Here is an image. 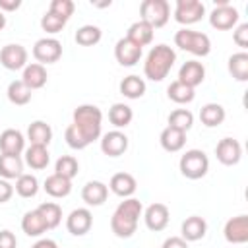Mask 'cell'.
I'll return each mask as SVG.
<instances>
[{
	"label": "cell",
	"instance_id": "277c9868",
	"mask_svg": "<svg viewBox=\"0 0 248 248\" xmlns=\"http://www.w3.org/2000/svg\"><path fill=\"white\" fill-rule=\"evenodd\" d=\"M174 45L182 50L192 52L194 56H207L211 50V41L205 33L192 31L188 27H182L174 33Z\"/></svg>",
	"mask_w": 248,
	"mask_h": 248
},
{
	"label": "cell",
	"instance_id": "7bdbcfd3",
	"mask_svg": "<svg viewBox=\"0 0 248 248\" xmlns=\"http://www.w3.org/2000/svg\"><path fill=\"white\" fill-rule=\"evenodd\" d=\"M64 25H66V21H64L62 17L54 16L52 12H46V14L41 17V27H43V31H46V33H50V35L60 33V31L64 29Z\"/></svg>",
	"mask_w": 248,
	"mask_h": 248
},
{
	"label": "cell",
	"instance_id": "f35d334b",
	"mask_svg": "<svg viewBox=\"0 0 248 248\" xmlns=\"http://www.w3.org/2000/svg\"><path fill=\"white\" fill-rule=\"evenodd\" d=\"M16 192L21 198H35L39 192V180L33 174H21L16 178Z\"/></svg>",
	"mask_w": 248,
	"mask_h": 248
},
{
	"label": "cell",
	"instance_id": "7402d4cb",
	"mask_svg": "<svg viewBox=\"0 0 248 248\" xmlns=\"http://www.w3.org/2000/svg\"><path fill=\"white\" fill-rule=\"evenodd\" d=\"M46 79H48V76H46V70H45V66H43V64L33 62V64H27V66L23 68L21 81H23L31 91L45 87Z\"/></svg>",
	"mask_w": 248,
	"mask_h": 248
},
{
	"label": "cell",
	"instance_id": "d6986e66",
	"mask_svg": "<svg viewBox=\"0 0 248 248\" xmlns=\"http://www.w3.org/2000/svg\"><path fill=\"white\" fill-rule=\"evenodd\" d=\"M107 196H108V186L101 180H89L83 188H81V200L87 203V205H103L107 202Z\"/></svg>",
	"mask_w": 248,
	"mask_h": 248
},
{
	"label": "cell",
	"instance_id": "1f68e13d",
	"mask_svg": "<svg viewBox=\"0 0 248 248\" xmlns=\"http://www.w3.org/2000/svg\"><path fill=\"white\" fill-rule=\"evenodd\" d=\"M21 231L27 234V236H41L45 231H46V225L43 221V217L39 215L37 209H31L23 215L21 219Z\"/></svg>",
	"mask_w": 248,
	"mask_h": 248
},
{
	"label": "cell",
	"instance_id": "d4e9b609",
	"mask_svg": "<svg viewBox=\"0 0 248 248\" xmlns=\"http://www.w3.org/2000/svg\"><path fill=\"white\" fill-rule=\"evenodd\" d=\"M27 140L31 141V145H45L46 147L52 140V128L45 120H35L27 128Z\"/></svg>",
	"mask_w": 248,
	"mask_h": 248
},
{
	"label": "cell",
	"instance_id": "9c48e42d",
	"mask_svg": "<svg viewBox=\"0 0 248 248\" xmlns=\"http://www.w3.org/2000/svg\"><path fill=\"white\" fill-rule=\"evenodd\" d=\"M209 23L213 29L217 31H227V29H232L236 23H238V12L236 8H232L231 4H221V6H215L209 14Z\"/></svg>",
	"mask_w": 248,
	"mask_h": 248
},
{
	"label": "cell",
	"instance_id": "7c38bea8",
	"mask_svg": "<svg viewBox=\"0 0 248 248\" xmlns=\"http://www.w3.org/2000/svg\"><path fill=\"white\" fill-rule=\"evenodd\" d=\"M114 58H116V62L120 66H128V68L136 66L140 62V58H141V46H138L130 39L122 37L114 45Z\"/></svg>",
	"mask_w": 248,
	"mask_h": 248
},
{
	"label": "cell",
	"instance_id": "ffe728a7",
	"mask_svg": "<svg viewBox=\"0 0 248 248\" xmlns=\"http://www.w3.org/2000/svg\"><path fill=\"white\" fill-rule=\"evenodd\" d=\"M180 232H182V238L186 242H196L200 238L205 236L207 232V223L203 217L200 215H190L182 221V227H180Z\"/></svg>",
	"mask_w": 248,
	"mask_h": 248
},
{
	"label": "cell",
	"instance_id": "f1b7e54d",
	"mask_svg": "<svg viewBox=\"0 0 248 248\" xmlns=\"http://www.w3.org/2000/svg\"><path fill=\"white\" fill-rule=\"evenodd\" d=\"M6 95H8V101L12 105L23 107V105H27L31 101V95L33 93H31V89L21 79H14V81H10V85L6 89Z\"/></svg>",
	"mask_w": 248,
	"mask_h": 248
},
{
	"label": "cell",
	"instance_id": "d6a6232c",
	"mask_svg": "<svg viewBox=\"0 0 248 248\" xmlns=\"http://www.w3.org/2000/svg\"><path fill=\"white\" fill-rule=\"evenodd\" d=\"M229 74L236 81H248V54L244 50L234 52L229 58Z\"/></svg>",
	"mask_w": 248,
	"mask_h": 248
},
{
	"label": "cell",
	"instance_id": "6da1fadb",
	"mask_svg": "<svg viewBox=\"0 0 248 248\" xmlns=\"http://www.w3.org/2000/svg\"><path fill=\"white\" fill-rule=\"evenodd\" d=\"M141 213H143V205L140 200L124 198V202L118 203V207L110 217V231L118 238H130L138 229V221Z\"/></svg>",
	"mask_w": 248,
	"mask_h": 248
},
{
	"label": "cell",
	"instance_id": "e575fe53",
	"mask_svg": "<svg viewBox=\"0 0 248 248\" xmlns=\"http://www.w3.org/2000/svg\"><path fill=\"white\" fill-rule=\"evenodd\" d=\"M37 211H39V215L43 217V221H45V225H46V231H48V229H56V227L60 225V221H62V207H60L58 203H54V202H45V203H41V205L37 207Z\"/></svg>",
	"mask_w": 248,
	"mask_h": 248
},
{
	"label": "cell",
	"instance_id": "74e56055",
	"mask_svg": "<svg viewBox=\"0 0 248 248\" xmlns=\"http://www.w3.org/2000/svg\"><path fill=\"white\" fill-rule=\"evenodd\" d=\"M103 37V31L97 27V25H81L78 31H76V43L81 45V46H93L101 41Z\"/></svg>",
	"mask_w": 248,
	"mask_h": 248
},
{
	"label": "cell",
	"instance_id": "bcb514c9",
	"mask_svg": "<svg viewBox=\"0 0 248 248\" xmlns=\"http://www.w3.org/2000/svg\"><path fill=\"white\" fill-rule=\"evenodd\" d=\"M12 196H14V186L8 180L0 178V203H6Z\"/></svg>",
	"mask_w": 248,
	"mask_h": 248
},
{
	"label": "cell",
	"instance_id": "44dd1931",
	"mask_svg": "<svg viewBox=\"0 0 248 248\" xmlns=\"http://www.w3.org/2000/svg\"><path fill=\"white\" fill-rule=\"evenodd\" d=\"M108 188L112 194H116L120 198H132V194L138 188V182L130 172H116V174H112Z\"/></svg>",
	"mask_w": 248,
	"mask_h": 248
},
{
	"label": "cell",
	"instance_id": "c3c4849f",
	"mask_svg": "<svg viewBox=\"0 0 248 248\" xmlns=\"http://www.w3.org/2000/svg\"><path fill=\"white\" fill-rule=\"evenodd\" d=\"M21 6L19 0H0V12H14Z\"/></svg>",
	"mask_w": 248,
	"mask_h": 248
},
{
	"label": "cell",
	"instance_id": "f907efd6",
	"mask_svg": "<svg viewBox=\"0 0 248 248\" xmlns=\"http://www.w3.org/2000/svg\"><path fill=\"white\" fill-rule=\"evenodd\" d=\"M4 25H6V16H4V12H0V31L4 29Z\"/></svg>",
	"mask_w": 248,
	"mask_h": 248
},
{
	"label": "cell",
	"instance_id": "9a60e30c",
	"mask_svg": "<svg viewBox=\"0 0 248 248\" xmlns=\"http://www.w3.org/2000/svg\"><path fill=\"white\" fill-rule=\"evenodd\" d=\"M126 149H128V136L120 130L107 132L101 138V151L108 157H120L122 153H126Z\"/></svg>",
	"mask_w": 248,
	"mask_h": 248
},
{
	"label": "cell",
	"instance_id": "8992f818",
	"mask_svg": "<svg viewBox=\"0 0 248 248\" xmlns=\"http://www.w3.org/2000/svg\"><path fill=\"white\" fill-rule=\"evenodd\" d=\"M140 16L141 21L149 23L153 29H159L167 25L170 17V6L167 0H143L140 6Z\"/></svg>",
	"mask_w": 248,
	"mask_h": 248
},
{
	"label": "cell",
	"instance_id": "ba28073f",
	"mask_svg": "<svg viewBox=\"0 0 248 248\" xmlns=\"http://www.w3.org/2000/svg\"><path fill=\"white\" fill-rule=\"evenodd\" d=\"M33 56H35L37 64H43V66L45 64H54L62 56V45H60V41H56L52 37L39 39L33 45Z\"/></svg>",
	"mask_w": 248,
	"mask_h": 248
},
{
	"label": "cell",
	"instance_id": "ee69618b",
	"mask_svg": "<svg viewBox=\"0 0 248 248\" xmlns=\"http://www.w3.org/2000/svg\"><path fill=\"white\" fill-rule=\"evenodd\" d=\"M232 41L240 46V48H246L248 46V23H240L236 27V31L232 33Z\"/></svg>",
	"mask_w": 248,
	"mask_h": 248
},
{
	"label": "cell",
	"instance_id": "f546056e",
	"mask_svg": "<svg viewBox=\"0 0 248 248\" xmlns=\"http://www.w3.org/2000/svg\"><path fill=\"white\" fill-rule=\"evenodd\" d=\"M25 163L35 170L46 169V165L50 163V153L45 145H29L25 149Z\"/></svg>",
	"mask_w": 248,
	"mask_h": 248
},
{
	"label": "cell",
	"instance_id": "60d3db41",
	"mask_svg": "<svg viewBox=\"0 0 248 248\" xmlns=\"http://www.w3.org/2000/svg\"><path fill=\"white\" fill-rule=\"evenodd\" d=\"M64 140H66V143H68L72 149H85V147L89 145V141H87L85 136L78 130L76 124H70V126L66 128V132H64Z\"/></svg>",
	"mask_w": 248,
	"mask_h": 248
},
{
	"label": "cell",
	"instance_id": "b9f144b4",
	"mask_svg": "<svg viewBox=\"0 0 248 248\" xmlns=\"http://www.w3.org/2000/svg\"><path fill=\"white\" fill-rule=\"evenodd\" d=\"M74 10H76V6H74L72 0H52L50 6H48V12H52L58 17H62L64 21H68L72 17Z\"/></svg>",
	"mask_w": 248,
	"mask_h": 248
},
{
	"label": "cell",
	"instance_id": "ab89813d",
	"mask_svg": "<svg viewBox=\"0 0 248 248\" xmlns=\"http://www.w3.org/2000/svg\"><path fill=\"white\" fill-rule=\"evenodd\" d=\"M78 170H79L78 159L72 157V155H62V157H58V161H56V165H54V172L60 174V176H64V178H68V180H72V178L78 174Z\"/></svg>",
	"mask_w": 248,
	"mask_h": 248
},
{
	"label": "cell",
	"instance_id": "7a4b0ae2",
	"mask_svg": "<svg viewBox=\"0 0 248 248\" xmlns=\"http://www.w3.org/2000/svg\"><path fill=\"white\" fill-rule=\"evenodd\" d=\"M176 52L169 45H155L143 62V74L151 81H163L174 66Z\"/></svg>",
	"mask_w": 248,
	"mask_h": 248
},
{
	"label": "cell",
	"instance_id": "cb8c5ba5",
	"mask_svg": "<svg viewBox=\"0 0 248 248\" xmlns=\"http://www.w3.org/2000/svg\"><path fill=\"white\" fill-rule=\"evenodd\" d=\"M45 192L50 196V198H66L70 192H72V180L52 172L45 178V184H43Z\"/></svg>",
	"mask_w": 248,
	"mask_h": 248
},
{
	"label": "cell",
	"instance_id": "8d00e7d4",
	"mask_svg": "<svg viewBox=\"0 0 248 248\" xmlns=\"http://www.w3.org/2000/svg\"><path fill=\"white\" fill-rule=\"evenodd\" d=\"M192 124H194V114L188 108H174L169 114V126L174 130H180L186 134L192 128Z\"/></svg>",
	"mask_w": 248,
	"mask_h": 248
},
{
	"label": "cell",
	"instance_id": "83f0119b",
	"mask_svg": "<svg viewBox=\"0 0 248 248\" xmlns=\"http://www.w3.org/2000/svg\"><path fill=\"white\" fill-rule=\"evenodd\" d=\"M23 174V161L19 155H0V176L4 180H12Z\"/></svg>",
	"mask_w": 248,
	"mask_h": 248
},
{
	"label": "cell",
	"instance_id": "3957f363",
	"mask_svg": "<svg viewBox=\"0 0 248 248\" xmlns=\"http://www.w3.org/2000/svg\"><path fill=\"white\" fill-rule=\"evenodd\" d=\"M78 130L85 136L89 143L101 138V126H103V112L95 105H79L74 110V122Z\"/></svg>",
	"mask_w": 248,
	"mask_h": 248
},
{
	"label": "cell",
	"instance_id": "4fadbf2b",
	"mask_svg": "<svg viewBox=\"0 0 248 248\" xmlns=\"http://www.w3.org/2000/svg\"><path fill=\"white\" fill-rule=\"evenodd\" d=\"M215 155H217V161L225 167H232L240 161L242 157V145L232 140V138H223L217 145H215Z\"/></svg>",
	"mask_w": 248,
	"mask_h": 248
},
{
	"label": "cell",
	"instance_id": "7dc6e473",
	"mask_svg": "<svg viewBox=\"0 0 248 248\" xmlns=\"http://www.w3.org/2000/svg\"><path fill=\"white\" fill-rule=\"evenodd\" d=\"M161 248H188V242L182 236H169Z\"/></svg>",
	"mask_w": 248,
	"mask_h": 248
},
{
	"label": "cell",
	"instance_id": "5bb4252c",
	"mask_svg": "<svg viewBox=\"0 0 248 248\" xmlns=\"http://www.w3.org/2000/svg\"><path fill=\"white\" fill-rule=\"evenodd\" d=\"M223 234H225V240L231 242V244H244V242H248V217L246 215L231 217L225 223Z\"/></svg>",
	"mask_w": 248,
	"mask_h": 248
},
{
	"label": "cell",
	"instance_id": "4316f807",
	"mask_svg": "<svg viewBox=\"0 0 248 248\" xmlns=\"http://www.w3.org/2000/svg\"><path fill=\"white\" fill-rule=\"evenodd\" d=\"M225 116H227V114H225V108H223V105H219V103H207V105H203V107L200 108V120H202V124L207 126V128H215V126L223 124Z\"/></svg>",
	"mask_w": 248,
	"mask_h": 248
},
{
	"label": "cell",
	"instance_id": "e0dca14e",
	"mask_svg": "<svg viewBox=\"0 0 248 248\" xmlns=\"http://www.w3.org/2000/svg\"><path fill=\"white\" fill-rule=\"evenodd\" d=\"M203 79H205V68L198 60H188L178 70V81H182L184 85H188L192 89H196L200 83H203Z\"/></svg>",
	"mask_w": 248,
	"mask_h": 248
},
{
	"label": "cell",
	"instance_id": "836d02e7",
	"mask_svg": "<svg viewBox=\"0 0 248 248\" xmlns=\"http://www.w3.org/2000/svg\"><path fill=\"white\" fill-rule=\"evenodd\" d=\"M134 118V110L124 103H114L108 108V120L114 128H126Z\"/></svg>",
	"mask_w": 248,
	"mask_h": 248
},
{
	"label": "cell",
	"instance_id": "52a82bcc",
	"mask_svg": "<svg viewBox=\"0 0 248 248\" xmlns=\"http://www.w3.org/2000/svg\"><path fill=\"white\" fill-rule=\"evenodd\" d=\"M205 14V6L200 0H176L174 6V19L182 25L198 23Z\"/></svg>",
	"mask_w": 248,
	"mask_h": 248
},
{
	"label": "cell",
	"instance_id": "8fae6325",
	"mask_svg": "<svg viewBox=\"0 0 248 248\" xmlns=\"http://www.w3.org/2000/svg\"><path fill=\"white\" fill-rule=\"evenodd\" d=\"M93 227V215L87 207H78L66 217V229L74 236H83Z\"/></svg>",
	"mask_w": 248,
	"mask_h": 248
},
{
	"label": "cell",
	"instance_id": "603a6c76",
	"mask_svg": "<svg viewBox=\"0 0 248 248\" xmlns=\"http://www.w3.org/2000/svg\"><path fill=\"white\" fill-rule=\"evenodd\" d=\"M153 33H155V29L149 25V23H145V21H134L130 27H128V33H126V39H130L134 45H138V46H145V45H149L151 41H153Z\"/></svg>",
	"mask_w": 248,
	"mask_h": 248
},
{
	"label": "cell",
	"instance_id": "5b68a950",
	"mask_svg": "<svg viewBox=\"0 0 248 248\" xmlns=\"http://www.w3.org/2000/svg\"><path fill=\"white\" fill-rule=\"evenodd\" d=\"M180 172L190 178V180H198L203 178L209 170V159L202 149H188L182 157H180Z\"/></svg>",
	"mask_w": 248,
	"mask_h": 248
},
{
	"label": "cell",
	"instance_id": "ac0fdd59",
	"mask_svg": "<svg viewBox=\"0 0 248 248\" xmlns=\"http://www.w3.org/2000/svg\"><path fill=\"white\" fill-rule=\"evenodd\" d=\"M25 149V138L19 130L8 128L0 134V151L4 155H21Z\"/></svg>",
	"mask_w": 248,
	"mask_h": 248
},
{
	"label": "cell",
	"instance_id": "d590c367",
	"mask_svg": "<svg viewBox=\"0 0 248 248\" xmlns=\"http://www.w3.org/2000/svg\"><path fill=\"white\" fill-rule=\"evenodd\" d=\"M120 93L126 99H140L145 93V81L140 76H126L120 81Z\"/></svg>",
	"mask_w": 248,
	"mask_h": 248
},
{
	"label": "cell",
	"instance_id": "4dcf8cb0",
	"mask_svg": "<svg viewBox=\"0 0 248 248\" xmlns=\"http://www.w3.org/2000/svg\"><path fill=\"white\" fill-rule=\"evenodd\" d=\"M167 95H169V99H170L172 103H176V105H188V103L194 101L196 91H194L192 87L184 85L182 81L174 79V81H170V85L167 87Z\"/></svg>",
	"mask_w": 248,
	"mask_h": 248
},
{
	"label": "cell",
	"instance_id": "f6af8a7d",
	"mask_svg": "<svg viewBox=\"0 0 248 248\" xmlns=\"http://www.w3.org/2000/svg\"><path fill=\"white\" fill-rule=\"evenodd\" d=\"M17 238L12 231H0V248H16Z\"/></svg>",
	"mask_w": 248,
	"mask_h": 248
},
{
	"label": "cell",
	"instance_id": "681fc988",
	"mask_svg": "<svg viewBox=\"0 0 248 248\" xmlns=\"http://www.w3.org/2000/svg\"><path fill=\"white\" fill-rule=\"evenodd\" d=\"M31 248H58V244H56L52 238H41V240H37Z\"/></svg>",
	"mask_w": 248,
	"mask_h": 248
},
{
	"label": "cell",
	"instance_id": "30bf717a",
	"mask_svg": "<svg viewBox=\"0 0 248 248\" xmlns=\"http://www.w3.org/2000/svg\"><path fill=\"white\" fill-rule=\"evenodd\" d=\"M0 64L6 70H12V72L25 68L27 66V50H25V46H21L17 43L2 46V50H0Z\"/></svg>",
	"mask_w": 248,
	"mask_h": 248
},
{
	"label": "cell",
	"instance_id": "484cf974",
	"mask_svg": "<svg viewBox=\"0 0 248 248\" xmlns=\"http://www.w3.org/2000/svg\"><path fill=\"white\" fill-rule=\"evenodd\" d=\"M159 141H161V147H163L165 151L176 153V151H180V149L184 147V143H186V134L180 132V130H174V128L167 126V128L161 132Z\"/></svg>",
	"mask_w": 248,
	"mask_h": 248
},
{
	"label": "cell",
	"instance_id": "2e32d148",
	"mask_svg": "<svg viewBox=\"0 0 248 248\" xmlns=\"http://www.w3.org/2000/svg\"><path fill=\"white\" fill-rule=\"evenodd\" d=\"M169 207L165 203H151L145 211H143V221H145V227L153 232H159L163 231L167 225H169Z\"/></svg>",
	"mask_w": 248,
	"mask_h": 248
}]
</instances>
